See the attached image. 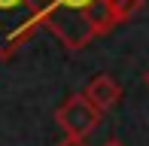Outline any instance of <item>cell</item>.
<instances>
[{"mask_svg":"<svg viewBox=\"0 0 149 146\" xmlns=\"http://www.w3.org/2000/svg\"><path fill=\"white\" fill-rule=\"evenodd\" d=\"M55 0H0V61H12L15 49L43 28Z\"/></svg>","mask_w":149,"mask_h":146,"instance_id":"obj_1","label":"cell"},{"mask_svg":"<svg viewBox=\"0 0 149 146\" xmlns=\"http://www.w3.org/2000/svg\"><path fill=\"white\" fill-rule=\"evenodd\" d=\"M100 113L88 97L79 91V95H70L64 104L55 110V122L64 134H73V137H88L94 128L100 125Z\"/></svg>","mask_w":149,"mask_h":146,"instance_id":"obj_2","label":"cell"},{"mask_svg":"<svg viewBox=\"0 0 149 146\" xmlns=\"http://www.w3.org/2000/svg\"><path fill=\"white\" fill-rule=\"evenodd\" d=\"M82 95L88 97L100 113H107V110H113V107L122 101V85H119L113 76H107V73H97V76L85 85Z\"/></svg>","mask_w":149,"mask_h":146,"instance_id":"obj_3","label":"cell"},{"mask_svg":"<svg viewBox=\"0 0 149 146\" xmlns=\"http://www.w3.org/2000/svg\"><path fill=\"white\" fill-rule=\"evenodd\" d=\"M107 6H110L116 24H122V22H128L131 15H137L143 9V0H107Z\"/></svg>","mask_w":149,"mask_h":146,"instance_id":"obj_4","label":"cell"},{"mask_svg":"<svg viewBox=\"0 0 149 146\" xmlns=\"http://www.w3.org/2000/svg\"><path fill=\"white\" fill-rule=\"evenodd\" d=\"M94 6V0H55L52 9H64V12H76V15L88 18V9Z\"/></svg>","mask_w":149,"mask_h":146,"instance_id":"obj_5","label":"cell"},{"mask_svg":"<svg viewBox=\"0 0 149 146\" xmlns=\"http://www.w3.org/2000/svg\"><path fill=\"white\" fill-rule=\"evenodd\" d=\"M58 146H88L85 143V137H73V134H64L58 140Z\"/></svg>","mask_w":149,"mask_h":146,"instance_id":"obj_6","label":"cell"},{"mask_svg":"<svg viewBox=\"0 0 149 146\" xmlns=\"http://www.w3.org/2000/svg\"><path fill=\"white\" fill-rule=\"evenodd\" d=\"M100 146H125V143H122V140H116V137H110V140H104Z\"/></svg>","mask_w":149,"mask_h":146,"instance_id":"obj_7","label":"cell"},{"mask_svg":"<svg viewBox=\"0 0 149 146\" xmlns=\"http://www.w3.org/2000/svg\"><path fill=\"white\" fill-rule=\"evenodd\" d=\"M146 85H149V73H146Z\"/></svg>","mask_w":149,"mask_h":146,"instance_id":"obj_8","label":"cell"}]
</instances>
